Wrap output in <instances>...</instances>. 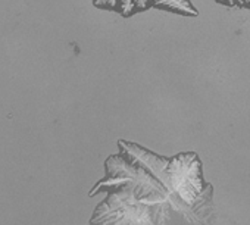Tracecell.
<instances>
[{"label":"cell","instance_id":"1","mask_svg":"<svg viewBox=\"0 0 250 225\" xmlns=\"http://www.w3.org/2000/svg\"><path fill=\"white\" fill-rule=\"evenodd\" d=\"M119 152L104 161V177L88 196L128 184L145 205H167L190 225L215 222L213 185L203 177V164L196 152L161 156L145 146L119 140Z\"/></svg>","mask_w":250,"mask_h":225},{"label":"cell","instance_id":"2","mask_svg":"<svg viewBox=\"0 0 250 225\" xmlns=\"http://www.w3.org/2000/svg\"><path fill=\"white\" fill-rule=\"evenodd\" d=\"M106 197L94 207L87 225H169L172 209L167 205H145L136 190L118 185L104 191Z\"/></svg>","mask_w":250,"mask_h":225},{"label":"cell","instance_id":"3","mask_svg":"<svg viewBox=\"0 0 250 225\" xmlns=\"http://www.w3.org/2000/svg\"><path fill=\"white\" fill-rule=\"evenodd\" d=\"M97 9L119 14L122 18H131L150 9H159L181 17H199V11L191 0H93Z\"/></svg>","mask_w":250,"mask_h":225},{"label":"cell","instance_id":"4","mask_svg":"<svg viewBox=\"0 0 250 225\" xmlns=\"http://www.w3.org/2000/svg\"><path fill=\"white\" fill-rule=\"evenodd\" d=\"M218 5L225 8H240V9H250V0H215Z\"/></svg>","mask_w":250,"mask_h":225}]
</instances>
